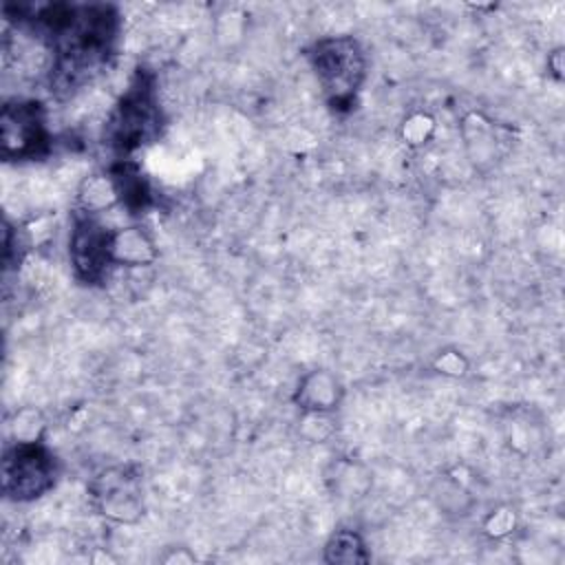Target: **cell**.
Segmentation results:
<instances>
[{
  "instance_id": "4",
  "label": "cell",
  "mask_w": 565,
  "mask_h": 565,
  "mask_svg": "<svg viewBox=\"0 0 565 565\" xmlns=\"http://www.w3.org/2000/svg\"><path fill=\"white\" fill-rule=\"evenodd\" d=\"M57 479L55 455L40 439H20L2 457V492L24 503L46 494Z\"/></svg>"
},
{
  "instance_id": "3",
  "label": "cell",
  "mask_w": 565,
  "mask_h": 565,
  "mask_svg": "<svg viewBox=\"0 0 565 565\" xmlns=\"http://www.w3.org/2000/svg\"><path fill=\"white\" fill-rule=\"evenodd\" d=\"M309 60L331 108H351L366 75V57L360 42L351 35L322 38L311 46Z\"/></svg>"
},
{
  "instance_id": "9",
  "label": "cell",
  "mask_w": 565,
  "mask_h": 565,
  "mask_svg": "<svg viewBox=\"0 0 565 565\" xmlns=\"http://www.w3.org/2000/svg\"><path fill=\"white\" fill-rule=\"evenodd\" d=\"M157 256L154 243L141 227H121L113 232L115 265H148Z\"/></svg>"
},
{
  "instance_id": "2",
  "label": "cell",
  "mask_w": 565,
  "mask_h": 565,
  "mask_svg": "<svg viewBox=\"0 0 565 565\" xmlns=\"http://www.w3.org/2000/svg\"><path fill=\"white\" fill-rule=\"evenodd\" d=\"M161 126L163 115L157 102L154 77L148 71H137L106 124L104 139L117 154L126 157L154 141Z\"/></svg>"
},
{
  "instance_id": "11",
  "label": "cell",
  "mask_w": 565,
  "mask_h": 565,
  "mask_svg": "<svg viewBox=\"0 0 565 565\" xmlns=\"http://www.w3.org/2000/svg\"><path fill=\"white\" fill-rule=\"evenodd\" d=\"M305 408L311 411H329L338 404V386L335 382L324 373H311L305 377L302 388H298L296 397Z\"/></svg>"
},
{
  "instance_id": "7",
  "label": "cell",
  "mask_w": 565,
  "mask_h": 565,
  "mask_svg": "<svg viewBox=\"0 0 565 565\" xmlns=\"http://www.w3.org/2000/svg\"><path fill=\"white\" fill-rule=\"evenodd\" d=\"M93 494L99 512L113 521L132 523L141 516L139 477L130 468L106 470L97 477Z\"/></svg>"
},
{
  "instance_id": "1",
  "label": "cell",
  "mask_w": 565,
  "mask_h": 565,
  "mask_svg": "<svg viewBox=\"0 0 565 565\" xmlns=\"http://www.w3.org/2000/svg\"><path fill=\"white\" fill-rule=\"evenodd\" d=\"M15 18L46 40L55 95H73L88 84L108 64L119 31V15L110 4H29L15 7Z\"/></svg>"
},
{
  "instance_id": "5",
  "label": "cell",
  "mask_w": 565,
  "mask_h": 565,
  "mask_svg": "<svg viewBox=\"0 0 565 565\" xmlns=\"http://www.w3.org/2000/svg\"><path fill=\"white\" fill-rule=\"evenodd\" d=\"M0 143L7 161L38 159L46 154L51 135L44 106L33 99L7 102L0 113Z\"/></svg>"
},
{
  "instance_id": "10",
  "label": "cell",
  "mask_w": 565,
  "mask_h": 565,
  "mask_svg": "<svg viewBox=\"0 0 565 565\" xmlns=\"http://www.w3.org/2000/svg\"><path fill=\"white\" fill-rule=\"evenodd\" d=\"M324 561L327 563H366L369 552L362 536L353 530H338L324 545Z\"/></svg>"
},
{
  "instance_id": "8",
  "label": "cell",
  "mask_w": 565,
  "mask_h": 565,
  "mask_svg": "<svg viewBox=\"0 0 565 565\" xmlns=\"http://www.w3.org/2000/svg\"><path fill=\"white\" fill-rule=\"evenodd\" d=\"M110 181H113L117 201L121 205H126L130 210V214L141 212L150 203L148 181L143 179L141 170L132 161L124 159L121 163H117L110 170Z\"/></svg>"
},
{
  "instance_id": "6",
  "label": "cell",
  "mask_w": 565,
  "mask_h": 565,
  "mask_svg": "<svg viewBox=\"0 0 565 565\" xmlns=\"http://www.w3.org/2000/svg\"><path fill=\"white\" fill-rule=\"evenodd\" d=\"M68 256L75 278L84 285L106 280L113 263V230L104 227L90 212H79L73 218L68 238Z\"/></svg>"
}]
</instances>
